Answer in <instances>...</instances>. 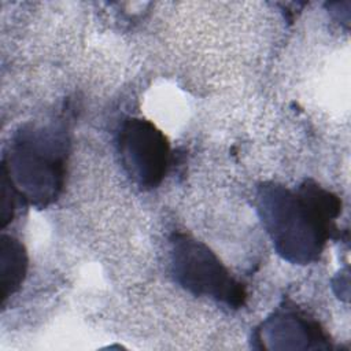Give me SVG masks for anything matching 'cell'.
I'll list each match as a JSON object with an SVG mask.
<instances>
[{"label": "cell", "instance_id": "obj_1", "mask_svg": "<svg viewBox=\"0 0 351 351\" xmlns=\"http://www.w3.org/2000/svg\"><path fill=\"white\" fill-rule=\"evenodd\" d=\"M256 207L276 252L289 263L310 265L337 233L341 200L311 178L295 189L270 181L258 186Z\"/></svg>", "mask_w": 351, "mask_h": 351}, {"label": "cell", "instance_id": "obj_2", "mask_svg": "<svg viewBox=\"0 0 351 351\" xmlns=\"http://www.w3.org/2000/svg\"><path fill=\"white\" fill-rule=\"evenodd\" d=\"M69 151L63 122H27L19 126L3 152L1 177L23 204L45 208L63 191Z\"/></svg>", "mask_w": 351, "mask_h": 351}, {"label": "cell", "instance_id": "obj_3", "mask_svg": "<svg viewBox=\"0 0 351 351\" xmlns=\"http://www.w3.org/2000/svg\"><path fill=\"white\" fill-rule=\"evenodd\" d=\"M170 244L171 273L181 288L232 308L245 304V287L203 241L188 233L176 232L170 237Z\"/></svg>", "mask_w": 351, "mask_h": 351}, {"label": "cell", "instance_id": "obj_4", "mask_svg": "<svg viewBox=\"0 0 351 351\" xmlns=\"http://www.w3.org/2000/svg\"><path fill=\"white\" fill-rule=\"evenodd\" d=\"M122 169L141 191H152L163 181L170 165V143L151 121L129 117L117 133Z\"/></svg>", "mask_w": 351, "mask_h": 351}, {"label": "cell", "instance_id": "obj_5", "mask_svg": "<svg viewBox=\"0 0 351 351\" xmlns=\"http://www.w3.org/2000/svg\"><path fill=\"white\" fill-rule=\"evenodd\" d=\"M263 350H329L330 339L318 321L288 304L273 311L254 332Z\"/></svg>", "mask_w": 351, "mask_h": 351}, {"label": "cell", "instance_id": "obj_6", "mask_svg": "<svg viewBox=\"0 0 351 351\" xmlns=\"http://www.w3.org/2000/svg\"><path fill=\"white\" fill-rule=\"evenodd\" d=\"M27 252L25 245L10 234L0 237V285L3 303L21 288L27 273Z\"/></svg>", "mask_w": 351, "mask_h": 351}, {"label": "cell", "instance_id": "obj_7", "mask_svg": "<svg viewBox=\"0 0 351 351\" xmlns=\"http://www.w3.org/2000/svg\"><path fill=\"white\" fill-rule=\"evenodd\" d=\"M18 200L16 193L7 182L5 178L1 177V225L5 226L14 217L15 203Z\"/></svg>", "mask_w": 351, "mask_h": 351}]
</instances>
